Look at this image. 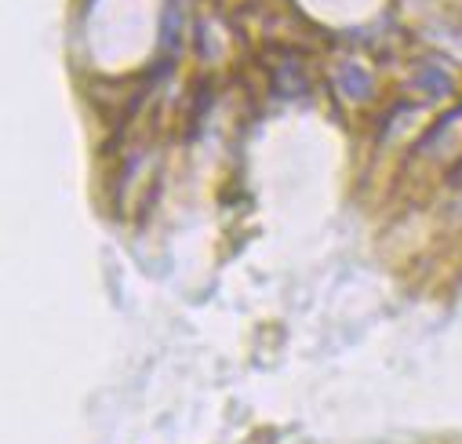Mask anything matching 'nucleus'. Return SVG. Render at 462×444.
<instances>
[{"label":"nucleus","instance_id":"obj_1","mask_svg":"<svg viewBox=\"0 0 462 444\" xmlns=\"http://www.w3.org/2000/svg\"><path fill=\"white\" fill-rule=\"evenodd\" d=\"M338 88H342V95L346 98H354V102H365V98H372V73L365 69V66H346L342 73H338Z\"/></svg>","mask_w":462,"mask_h":444},{"label":"nucleus","instance_id":"obj_2","mask_svg":"<svg viewBox=\"0 0 462 444\" xmlns=\"http://www.w3.org/2000/svg\"><path fill=\"white\" fill-rule=\"evenodd\" d=\"M419 88H422L426 95H433V98H444V95L451 91V80H448L444 69H433V66H430V69L419 73Z\"/></svg>","mask_w":462,"mask_h":444}]
</instances>
